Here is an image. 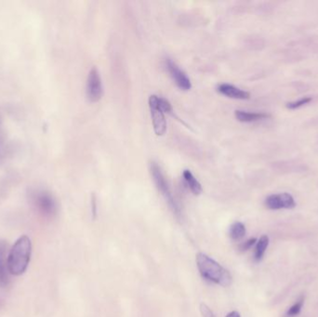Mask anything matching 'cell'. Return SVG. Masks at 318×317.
<instances>
[{
  "mask_svg": "<svg viewBox=\"0 0 318 317\" xmlns=\"http://www.w3.org/2000/svg\"><path fill=\"white\" fill-rule=\"evenodd\" d=\"M32 253V243L26 236H20L14 243L8 256V272L14 276H20L26 271Z\"/></svg>",
  "mask_w": 318,
  "mask_h": 317,
  "instance_id": "obj_1",
  "label": "cell"
},
{
  "mask_svg": "<svg viewBox=\"0 0 318 317\" xmlns=\"http://www.w3.org/2000/svg\"><path fill=\"white\" fill-rule=\"evenodd\" d=\"M92 213H93V217H95L96 216V200H95V196H93L92 198Z\"/></svg>",
  "mask_w": 318,
  "mask_h": 317,
  "instance_id": "obj_20",
  "label": "cell"
},
{
  "mask_svg": "<svg viewBox=\"0 0 318 317\" xmlns=\"http://www.w3.org/2000/svg\"><path fill=\"white\" fill-rule=\"evenodd\" d=\"M269 244V238L267 236H262L257 241V244L255 248V253H254V258L256 262L262 260L264 256L265 251L268 248Z\"/></svg>",
  "mask_w": 318,
  "mask_h": 317,
  "instance_id": "obj_11",
  "label": "cell"
},
{
  "mask_svg": "<svg viewBox=\"0 0 318 317\" xmlns=\"http://www.w3.org/2000/svg\"><path fill=\"white\" fill-rule=\"evenodd\" d=\"M312 98H310V97H304V98L298 100H296V102L288 104L286 107H288V109H297V108H300V107H302V106L309 104Z\"/></svg>",
  "mask_w": 318,
  "mask_h": 317,
  "instance_id": "obj_15",
  "label": "cell"
},
{
  "mask_svg": "<svg viewBox=\"0 0 318 317\" xmlns=\"http://www.w3.org/2000/svg\"><path fill=\"white\" fill-rule=\"evenodd\" d=\"M265 206L272 210H278L282 208L292 210L296 206V202L292 194L283 192L269 196L265 199Z\"/></svg>",
  "mask_w": 318,
  "mask_h": 317,
  "instance_id": "obj_6",
  "label": "cell"
},
{
  "mask_svg": "<svg viewBox=\"0 0 318 317\" xmlns=\"http://www.w3.org/2000/svg\"><path fill=\"white\" fill-rule=\"evenodd\" d=\"M159 106L162 109V111L168 114H172V106L170 104V102L168 100L164 99L159 97Z\"/></svg>",
  "mask_w": 318,
  "mask_h": 317,
  "instance_id": "obj_16",
  "label": "cell"
},
{
  "mask_svg": "<svg viewBox=\"0 0 318 317\" xmlns=\"http://www.w3.org/2000/svg\"><path fill=\"white\" fill-rule=\"evenodd\" d=\"M166 66L168 73L170 74L173 80L175 81L176 85L180 90H189L192 88V83L186 74L180 69L179 66L173 62L172 60L166 59Z\"/></svg>",
  "mask_w": 318,
  "mask_h": 317,
  "instance_id": "obj_7",
  "label": "cell"
},
{
  "mask_svg": "<svg viewBox=\"0 0 318 317\" xmlns=\"http://www.w3.org/2000/svg\"><path fill=\"white\" fill-rule=\"evenodd\" d=\"M86 97L90 102H99L102 93V83L100 76V72L96 67H92L88 73L86 81Z\"/></svg>",
  "mask_w": 318,
  "mask_h": 317,
  "instance_id": "obj_5",
  "label": "cell"
},
{
  "mask_svg": "<svg viewBox=\"0 0 318 317\" xmlns=\"http://www.w3.org/2000/svg\"><path fill=\"white\" fill-rule=\"evenodd\" d=\"M182 176L184 178V180L186 182V184L188 185V187L190 188L191 192L196 194V196H198L201 192H202V186L200 184L198 180L196 178V177L192 175V172L188 170H184L182 173Z\"/></svg>",
  "mask_w": 318,
  "mask_h": 317,
  "instance_id": "obj_10",
  "label": "cell"
},
{
  "mask_svg": "<svg viewBox=\"0 0 318 317\" xmlns=\"http://www.w3.org/2000/svg\"><path fill=\"white\" fill-rule=\"evenodd\" d=\"M196 265L202 278L208 280L214 284L222 286H229L232 284L231 274L222 265L215 262L204 253L199 252L196 255Z\"/></svg>",
  "mask_w": 318,
  "mask_h": 317,
  "instance_id": "obj_2",
  "label": "cell"
},
{
  "mask_svg": "<svg viewBox=\"0 0 318 317\" xmlns=\"http://www.w3.org/2000/svg\"><path fill=\"white\" fill-rule=\"evenodd\" d=\"M246 236V227L240 222H236L230 227V236L232 240L238 241Z\"/></svg>",
  "mask_w": 318,
  "mask_h": 317,
  "instance_id": "obj_13",
  "label": "cell"
},
{
  "mask_svg": "<svg viewBox=\"0 0 318 317\" xmlns=\"http://www.w3.org/2000/svg\"><path fill=\"white\" fill-rule=\"evenodd\" d=\"M150 172H151L152 180H154V184L156 185L159 192L162 194V196H164V198L166 200L170 208L176 215V217L180 218V210L179 206L177 204L175 198H173L172 192V190L170 188V185L168 184L166 178H165L163 172L161 170L160 166L156 163L152 162L150 164Z\"/></svg>",
  "mask_w": 318,
  "mask_h": 317,
  "instance_id": "obj_3",
  "label": "cell"
},
{
  "mask_svg": "<svg viewBox=\"0 0 318 317\" xmlns=\"http://www.w3.org/2000/svg\"><path fill=\"white\" fill-rule=\"evenodd\" d=\"M234 114L238 121L244 122V123L257 122V121H260V120L270 118V114H265V112H246V111H242V110H236Z\"/></svg>",
  "mask_w": 318,
  "mask_h": 317,
  "instance_id": "obj_9",
  "label": "cell"
},
{
  "mask_svg": "<svg viewBox=\"0 0 318 317\" xmlns=\"http://www.w3.org/2000/svg\"><path fill=\"white\" fill-rule=\"evenodd\" d=\"M257 242V239L256 238H250L248 240H246L245 242H243L242 244L239 246V250L240 251H246L248 250L250 248H252L254 244H256Z\"/></svg>",
  "mask_w": 318,
  "mask_h": 317,
  "instance_id": "obj_17",
  "label": "cell"
},
{
  "mask_svg": "<svg viewBox=\"0 0 318 317\" xmlns=\"http://www.w3.org/2000/svg\"><path fill=\"white\" fill-rule=\"evenodd\" d=\"M200 312L202 317H216L213 314L212 309L205 304H200Z\"/></svg>",
  "mask_w": 318,
  "mask_h": 317,
  "instance_id": "obj_18",
  "label": "cell"
},
{
  "mask_svg": "<svg viewBox=\"0 0 318 317\" xmlns=\"http://www.w3.org/2000/svg\"><path fill=\"white\" fill-rule=\"evenodd\" d=\"M304 304V298L302 297L298 302H296L295 304L292 305V307L288 310L286 316V317H295L300 314V310L302 309V306Z\"/></svg>",
  "mask_w": 318,
  "mask_h": 317,
  "instance_id": "obj_14",
  "label": "cell"
},
{
  "mask_svg": "<svg viewBox=\"0 0 318 317\" xmlns=\"http://www.w3.org/2000/svg\"><path fill=\"white\" fill-rule=\"evenodd\" d=\"M40 206L41 210L46 213H53L56 210V205L55 202L53 200L52 198L48 194H43L40 196Z\"/></svg>",
  "mask_w": 318,
  "mask_h": 317,
  "instance_id": "obj_12",
  "label": "cell"
},
{
  "mask_svg": "<svg viewBox=\"0 0 318 317\" xmlns=\"http://www.w3.org/2000/svg\"><path fill=\"white\" fill-rule=\"evenodd\" d=\"M218 92L232 99L248 100L250 98V94L248 92L240 90L238 86H232L227 83L220 84L218 86Z\"/></svg>",
  "mask_w": 318,
  "mask_h": 317,
  "instance_id": "obj_8",
  "label": "cell"
},
{
  "mask_svg": "<svg viewBox=\"0 0 318 317\" xmlns=\"http://www.w3.org/2000/svg\"><path fill=\"white\" fill-rule=\"evenodd\" d=\"M159 97L151 95L149 98V108L152 116L154 130L158 136H163L166 132V120L165 112L159 106Z\"/></svg>",
  "mask_w": 318,
  "mask_h": 317,
  "instance_id": "obj_4",
  "label": "cell"
},
{
  "mask_svg": "<svg viewBox=\"0 0 318 317\" xmlns=\"http://www.w3.org/2000/svg\"><path fill=\"white\" fill-rule=\"evenodd\" d=\"M226 317H241L240 316V314H239L238 312H236V310H232L231 312H229Z\"/></svg>",
  "mask_w": 318,
  "mask_h": 317,
  "instance_id": "obj_19",
  "label": "cell"
}]
</instances>
